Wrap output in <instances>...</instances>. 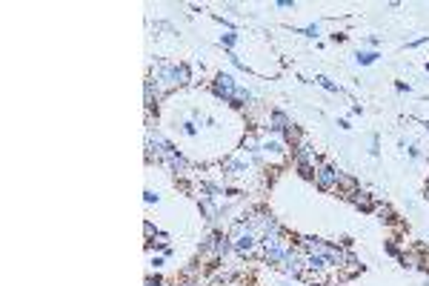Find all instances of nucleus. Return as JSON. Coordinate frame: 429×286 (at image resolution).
Masks as SVG:
<instances>
[{
  "label": "nucleus",
  "instance_id": "obj_1",
  "mask_svg": "<svg viewBox=\"0 0 429 286\" xmlns=\"http://www.w3.org/2000/svg\"><path fill=\"white\" fill-rule=\"evenodd\" d=\"M338 180H341V172L335 169V166H326V163H321L315 169V186L324 189V192H332V189H338Z\"/></svg>",
  "mask_w": 429,
  "mask_h": 286
},
{
  "label": "nucleus",
  "instance_id": "obj_2",
  "mask_svg": "<svg viewBox=\"0 0 429 286\" xmlns=\"http://www.w3.org/2000/svg\"><path fill=\"white\" fill-rule=\"evenodd\" d=\"M229 249H232V243L226 235H209L203 241V255H212V258H223Z\"/></svg>",
  "mask_w": 429,
  "mask_h": 286
},
{
  "label": "nucleus",
  "instance_id": "obj_3",
  "mask_svg": "<svg viewBox=\"0 0 429 286\" xmlns=\"http://www.w3.org/2000/svg\"><path fill=\"white\" fill-rule=\"evenodd\" d=\"M212 89H215V95H218V98H223V100H235L237 86H235V81H232L229 75H223V72H220L218 78H215V86H212Z\"/></svg>",
  "mask_w": 429,
  "mask_h": 286
},
{
  "label": "nucleus",
  "instance_id": "obj_4",
  "mask_svg": "<svg viewBox=\"0 0 429 286\" xmlns=\"http://www.w3.org/2000/svg\"><path fill=\"white\" fill-rule=\"evenodd\" d=\"M155 86L160 92H169L177 86V78H175V66H160L158 69V78H155Z\"/></svg>",
  "mask_w": 429,
  "mask_h": 286
},
{
  "label": "nucleus",
  "instance_id": "obj_5",
  "mask_svg": "<svg viewBox=\"0 0 429 286\" xmlns=\"http://www.w3.org/2000/svg\"><path fill=\"white\" fill-rule=\"evenodd\" d=\"M280 269L286 272V275H303V263H300V255L295 249L283 258V263H280Z\"/></svg>",
  "mask_w": 429,
  "mask_h": 286
},
{
  "label": "nucleus",
  "instance_id": "obj_6",
  "mask_svg": "<svg viewBox=\"0 0 429 286\" xmlns=\"http://www.w3.org/2000/svg\"><path fill=\"white\" fill-rule=\"evenodd\" d=\"M289 252H292L289 243L283 241L280 246H275V249H266V263H278V266H280V263H283V258H286Z\"/></svg>",
  "mask_w": 429,
  "mask_h": 286
},
{
  "label": "nucleus",
  "instance_id": "obj_7",
  "mask_svg": "<svg viewBox=\"0 0 429 286\" xmlns=\"http://www.w3.org/2000/svg\"><path fill=\"white\" fill-rule=\"evenodd\" d=\"M289 117L283 115V112H272L269 115V132H286L289 129Z\"/></svg>",
  "mask_w": 429,
  "mask_h": 286
},
{
  "label": "nucleus",
  "instance_id": "obj_8",
  "mask_svg": "<svg viewBox=\"0 0 429 286\" xmlns=\"http://www.w3.org/2000/svg\"><path fill=\"white\" fill-rule=\"evenodd\" d=\"M240 255H249V252L255 249V232H249V235H240V238H235V243H232Z\"/></svg>",
  "mask_w": 429,
  "mask_h": 286
},
{
  "label": "nucleus",
  "instance_id": "obj_9",
  "mask_svg": "<svg viewBox=\"0 0 429 286\" xmlns=\"http://www.w3.org/2000/svg\"><path fill=\"white\" fill-rule=\"evenodd\" d=\"M349 200L358 206V209H372V197H369L366 192H360V189L355 192V195H349Z\"/></svg>",
  "mask_w": 429,
  "mask_h": 286
},
{
  "label": "nucleus",
  "instance_id": "obj_10",
  "mask_svg": "<svg viewBox=\"0 0 429 286\" xmlns=\"http://www.w3.org/2000/svg\"><path fill=\"white\" fill-rule=\"evenodd\" d=\"M169 169L175 172V175H186V172H189V163H186V158H180V155H175V158L169 161Z\"/></svg>",
  "mask_w": 429,
  "mask_h": 286
},
{
  "label": "nucleus",
  "instance_id": "obj_11",
  "mask_svg": "<svg viewBox=\"0 0 429 286\" xmlns=\"http://www.w3.org/2000/svg\"><path fill=\"white\" fill-rule=\"evenodd\" d=\"M175 78H177V86L189 83V78H192V75H189V66H186V63H177V66H175Z\"/></svg>",
  "mask_w": 429,
  "mask_h": 286
},
{
  "label": "nucleus",
  "instance_id": "obj_12",
  "mask_svg": "<svg viewBox=\"0 0 429 286\" xmlns=\"http://www.w3.org/2000/svg\"><path fill=\"white\" fill-rule=\"evenodd\" d=\"M315 81L321 83V86H324L326 92H335V95H341V86H338V83H332V81H329V78H324V75H318Z\"/></svg>",
  "mask_w": 429,
  "mask_h": 286
},
{
  "label": "nucleus",
  "instance_id": "obj_13",
  "mask_svg": "<svg viewBox=\"0 0 429 286\" xmlns=\"http://www.w3.org/2000/svg\"><path fill=\"white\" fill-rule=\"evenodd\" d=\"M378 60V52H363V54H358V63L360 66H369V63H375Z\"/></svg>",
  "mask_w": 429,
  "mask_h": 286
},
{
  "label": "nucleus",
  "instance_id": "obj_14",
  "mask_svg": "<svg viewBox=\"0 0 429 286\" xmlns=\"http://www.w3.org/2000/svg\"><path fill=\"white\" fill-rule=\"evenodd\" d=\"M378 214H381V221H386V224H392V221H395V212L389 209V206H381V209H378Z\"/></svg>",
  "mask_w": 429,
  "mask_h": 286
},
{
  "label": "nucleus",
  "instance_id": "obj_15",
  "mask_svg": "<svg viewBox=\"0 0 429 286\" xmlns=\"http://www.w3.org/2000/svg\"><path fill=\"white\" fill-rule=\"evenodd\" d=\"M286 140H292V143H303V140H300V132L295 129V123H292L289 129H286Z\"/></svg>",
  "mask_w": 429,
  "mask_h": 286
},
{
  "label": "nucleus",
  "instance_id": "obj_16",
  "mask_svg": "<svg viewBox=\"0 0 429 286\" xmlns=\"http://www.w3.org/2000/svg\"><path fill=\"white\" fill-rule=\"evenodd\" d=\"M249 98H252V95H249L246 89H237V92H235V103H237V106H240V103H246Z\"/></svg>",
  "mask_w": 429,
  "mask_h": 286
},
{
  "label": "nucleus",
  "instance_id": "obj_17",
  "mask_svg": "<svg viewBox=\"0 0 429 286\" xmlns=\"http://www.w3.org/2000/svg\"><path fill=\"white\" fill-rule=\"evenodd\" d=\"M235 40H237V35H235V32H229V35H223V37H220V43H223V46H232Z\"/></svg>",
  "mask_w": 429,
  "mask_h": 286
},
{
  "label": "nucleus",
  "instance_id": "obj_18",
  "mask_svg": "<svg viewBox=\"0 0 429 286\" xmlns=\"http://www.w3.org/2000/svg\"><path fill=\"white\" fill-rule=\"evenodd\" d=\"M303 35H307V37H318V35H321V29H318V26H307V29H303Z\"/></svg>",
  "mask_w": 429,
  "mask_h": 286
},
{
  "label": "nucleus",
  "instance_id": "obj_19",
  "mask_svg": "<svg viewBox=\"0 0 429 286\" xmlns=\"http://www.w3.org/2000/svg\"><path fill=\"white\" fill-rule=\"evenodd\" d=\"M152 92H155V86H152V81H146V106H152Z\"/></svg>",
  "mask_w": 429,
  "mask_h": 286
},
{
  "label": "nucleus",
  "instance_id": "obj_20",
  "mask_svg": "<svg viewBox=\"0 0 429 286\" xmlns=\"http://www.w3.org/2000/svg\"><path fill=\"white\" fill-rule=\"evenodd\" d=\"M278 6H280V9H292L295 3H292V0H278Z\"/></svg>",
  "mask_w": 429,
  "mask_h": 286
},
{
  "label": "nucleus",
  "instance_id": "obj_21",
  "mask_svg": "<svg viewBox=\"0 0 429 286\" xmlns=\"http://www.w3.org/2000/svg\"><path fill=\"white\" fill-rule=\"evenodd\" d=\"M146 203H158V195H155V192H146Z\"/></svg>",
  "mask_w": 429,
  "mask_h": 286
},
{
  "label": "nucleus",
  "instance_id": "obj_22",
  "mask_svg": "<svg viewBox=\"0 0 429 286\" xmlns=\"http://www.w3.org/2000/svg\"><path fill=\"white\" fill-rule=\"evenodd\" d=\"M426 200H429V183H426Z\"/></svg>",
  "mask_w": 429,
  "mask_h": 286
},
{
  "label": "nucleus",
  "instance_id": "obj_23",
  "mask_svg": "<svg viewBox=\"0 0 429 286\" xmlns=\"http://www.w3.org/2000/svg\"><path fill=\"white\" fill-rule=\"evenodd\" d=\"M183 286H198V283H183Z\"/></svg>",
  "mask_w": 429,
  "mask_h": 286
}]
</instances>
